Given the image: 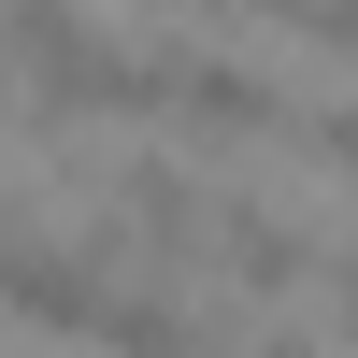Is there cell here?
<instances>
[{
    "label": "cell",
    "mask_w": 358,
    "mask_h": 358,
    "mask_svg": "<svg viewBox=\"0 0 358 358\" xmlns=\"http://www.w3.org/2000/svg\"><path fill=\"white\" fill-rule=\"evenodd\" d=\"M301 273H315V229L244 201V215H229V287H244V301H273V287H301Z\"/></svg>",
    "instance_id": "5"
},
{
    "label": "cell",
    "mask_w": 358,
    "mask_h": 358,
    "mask_svg": "<svg viewBox=\"0 0 358 358\" xmlns=\"http://www.w3.org/2000/svg\"><path fill=\"white\" fill-rule=\"evenodd\" d=\"M158 115H187L201 143H273L287 129V86H258L244 57H172V101Z\"/></svg>",
    "instance_id": "2"
},
{
    "label": "cell",
    "mask_w": 358,
    "mask_h": 358,
    "mask_svg": "<svg viewBox=\"0 0 358 358\" xmlns=\"http://www.w3.org/2000/svg\"><path fill=\"white\" fill-rule=\"evenodd\" d=\"M301 29H315L330 57H358V0H301Z\"/></svg>",
    "instance_id": "8"
},
{
    "label": "cell",
    "mask_w": 358,
    "mask_h": 358,
    "mask_svg": "<svg viewBox=\"0 0 358 358\" xmlns=\"http://www.w3.org/2000/svg\"><path fill=\"white\" fill-rule=\"evenodd\" d=\"M0 315L15 330H86L101 315V258L43 244V229H0Z\"/></svg>",
    "instance_id": "1"
},
{
    "label": "cell",
    "mask_w": 358,
    "mask_h": 358,
    "mask_svg": "<svg viewBox=\"0 0 358 358\" xmlns=\"http://www.w3.org/2000/svg\"><path fill=\"white\" fill-rule=\"evenodd\" d=\"M301 143H315V172L358 201V101H330V115H301Z\"/></svg>",
    "instance_id": "7"
},
{
    "label": "cell",
    "mask_w": 358,
    "mask_h": 358,
    "mask_svg": "<svg viewBox=\"0 0 358 358\" xmlns=\"http://www.w3.org/2000/svg\"><path fill=\"white\" fill-rule=\"evenodd\" d=\"M258 358H315V344H258Z\"/></svg>",
    "instance_id": "10"
},
{
    "label": "cell",
    "mask_w": 358,
    "mask_h": 358,
    "mask_svg": "<svg viewBox=\"0 0 358 358\" xmlns=\"http://www.w3.org/2000/svg\"><path fill=\"white\" fill-rule=\"evenodd\" d=\"M158 15H172V0H158Z\"/></svg>",
    "instance_id": "11"
},
{
    "label": "cell",
    "mask_w": 358,
    "mask_h": 358,
    "mask_svg": "<svg viewBox=\"0 0 358 358\" xmlns=\"http://www.w3.org/2000/svg\"><path fill=\"white\" fill-rule=\"evenodd\" d=\"M101 215H115V244H129V258H158V273H172V258L201 244V187H187L172 158H129V172H115V201H101Z\"/></svg>",
    "instance_id": "3"
},
{
    "label": "cell",
    "mask_w": 358,
    "mask_h": 358,
    "mask_svg": "<svg viewBox=\"0 0 358 358\" xmlns=\"http://www.w3.org/2000/svg\"><path fill=\"white\" fill-rule=\"evenodd\" d=\"M86 344H115V358H215L229 330L201 301H172V287H101V315H86Z\"/></svg>",
    "instance_id": "4"
},
{
    "label": "cell",
    "mask_w": 358,
    "mask_h": 358,
    "mask_svg": "<svg viewBox=\"0 0 358 358\" xmlns=\"http://www.w3.org/2000/svg\"><path fill=\"white\" fill-rule=\"evenodd\" d=\"M344 344H358V258H344Z\"/></svg>",
    "instance_id": "9"
},
{
    "label": "cell",
    "mask_w": 358,
    "mask_h": 358,
    "mask_svg": "<svg viewBox=\"0 0 358 358\" xmlns=\"http://www.w3.org/2000/svg\"><path fill=\"white\" fill-rule=\"evenodd\" d=\"M0 43H15V57H29V86H43V72H57V57H72V43H86V15H72V0H0Z\"/></svg>",
    "instance_id": "6"
}]
</instances>
